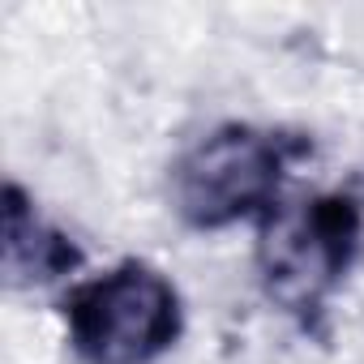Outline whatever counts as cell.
<instances>
[{
    "label": "cell",
    "mask_w": 364,
    "mask_h": 364,
    "mask_svg": "<svg viewBox=\"0 0 364 364\" xmlns=\"http://www.w3.org/2000/svg\"><path fill=\"white\" fill-rule=\"evenodd\" d=\"M364 253L360 206L347 189L279 202L257 223V279L274 309L321 334V317L355 257Z\"/></svg>",
    "instance_id": "cell-1"
},
{
    "label": "cell",
    "mask_w": 364,
    "mask_h": 364,
    "mask_svg": "<svg viewBox=\"0 0 364 364\" xmlns=\"http://www.w3.org/2000/svg\"><path fill=\"white\" fill-rule=\"evenodd\" d=\"M313 154V141L287 129L219 124L198 137L171 167L176 210L198 232H223L232 223H262L283 193L291 163Z\"/></svg>",
    "instance_id": "cell-2"
},
{
    "label": "cell",
    "mask_w": 364,
    "mask_h": 364,
    "mask_svg": "<svg viewBox=\"0 0 364 364\" xmlns=\"http://www.w3.org/2000/svg\"><path fill=\"white\" fill-rule=\"evenodd\" d=\"M69 347L82 364H154L180 343L185 304L176 283L137 257L69 287L60 300Z\"/></svg>",
    "instance_id": "cell-3"
},
{
    "label": "cell",
    "mask_w": 364,
    "mask_h": 364,
    "mask_svg": "<svg viewBox=\"0 0 364 364\" xmlns=\"http://www.w3.org/2000/svg\"><path fill=\"white\" fill-rule=\"evenodd\" d=\"M82 266L73 236L52 228L18 180L5 185V274L14 287H43Z\"/></svg>",
    "instance_id": "cell-4"
},
{
    "label": "cell",
    "mask_w": 364,
    "mask_h": 364,
    "mask_svg": "<svg viewBox=\"0 0 364 364\" xmlns=\"http://www.w3.org/2000/svg\"><path fill=\"white\" fill-rule=\"evenodd\" d=\"M347 193L355 198V206H360V223H364V171H360V176L351 180V185H347Z\"/></svg>",
    "instance_id": "cell-5"
}]
</instances>
